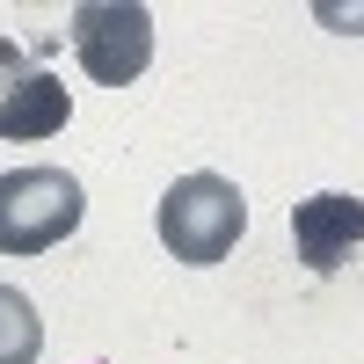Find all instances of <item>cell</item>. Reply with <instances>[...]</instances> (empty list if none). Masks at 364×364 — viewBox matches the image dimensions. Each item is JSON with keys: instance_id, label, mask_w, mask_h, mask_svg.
Listing matches in <instances>:
<instances>
[{"instance_id": "4", "label": "cell", "mask_w": 364, "mask_h": 364, "mask_svg": "<svg viewBox=\"0 0 364 364\" xmlns=\"http://www.w3.org/2000/svg\"><path fill=\"white\" fill-rule=\"evenodd\" d=\"M66 117H73L66 80L44 73L37 58H22L8 37H0V139L37 146V139H58V132H66Z\"/></svg>"}, {"instance_id": "6", "label": "cell", "mask_w": 364, "mask_h": 364, "mask_svg": "<svg viewBox=\"0 0 364 364\" xmlns=\"http://www.w3.org/2000/svg\"><path fill=\"white\" fill-rule=\"evenodd\" d=\"M37 350H44V321H37V306H29L22 291L0 284V364H37Z\"/></svg>"}, {"instance_id": "1", "label": "cell", "mask_w": 364, "mask_h": 364, "mask_svg": "<svg viewBox=\"0 0 364 364\" xmlns=\"http://www.w3.org/2000/svg\"><path fill=\"white\" fill-rule=\"evenodd\" d=\"M154 226L168 240V255L204 269V262H226L233 240L248 233V197H240L226 175H182V182H168Z\"/></svg>"}, {"instance_id": "5", "label": "cell", "mask_w": 364, "mask_h": 364, "mask_svg": "<svg viewBox=\"0 0 364 364\" xmlns=\"http://www.w3.org/2000/svg\"><path fill=\"white\" fill-rule=\"evenodd\" d=\"M291 248L314 277H336V269L364 248V197L350 190H321L291 204Z\"/></svg>"}, {"instance_id": "3", "label": "cell", "mask_w": 364, "mask_h": 364, "mask_svg": "<svg viewBox=\"0 0 364 364\" xmlns=\"http://www.w3.org/2000/svg\"><path fill=\"white\" fill-rule=\"evenodd\" d=\"M66 29H73L80 73L102 87H132L154 66V8H139V0H80Z\"/></svg>"}, {"instance_id": "2", "label": "cell", "mask_w": 364, "mask_h": 364, "mask_svg": "<svg viewBox=\"0 0 364 364\" xmlns=\"http://www.w3.org/2000/svg\"><path fill=\"white\" fill-rule=\"evenodd\" d=\"M80 182L66 168H15L0 175V255H44L80 226Z\"/></svg>"}]
</instances>
